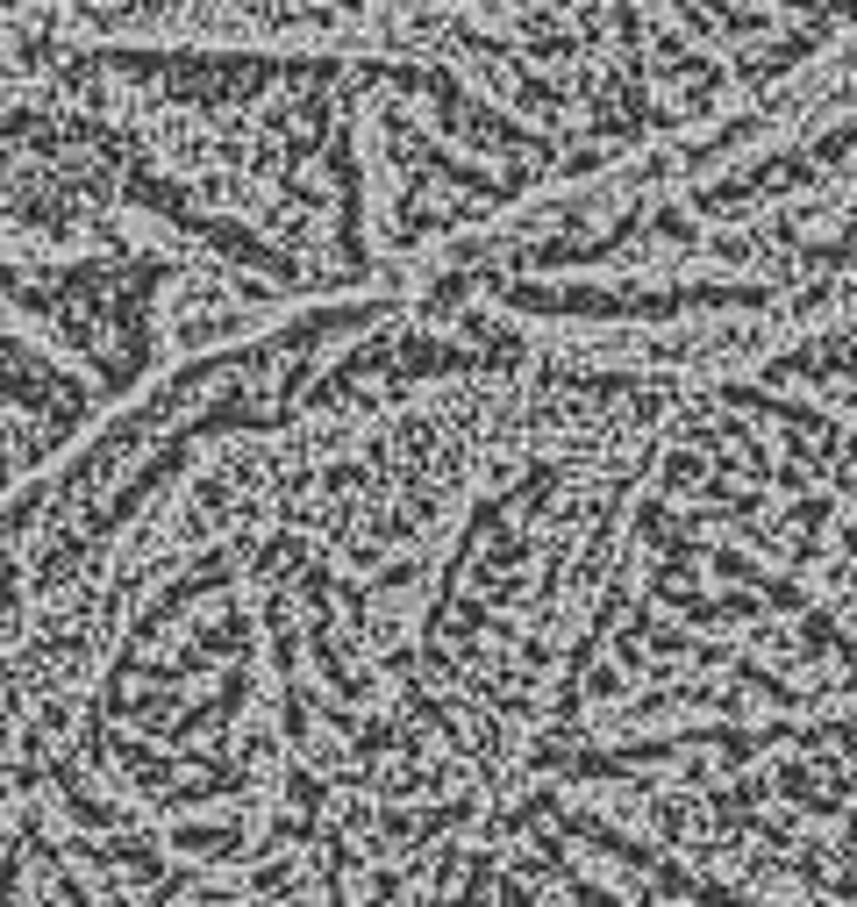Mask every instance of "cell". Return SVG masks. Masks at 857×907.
<instances>
[{
  "mask_svg": "<svg viewBox=\"0 0 857 907\" xmlns=\"http://www.w3.org/2000/svg\"><path fill=\"white\" fill-rule=\"evenodd\" d=\"M193 286L172 258L0 265V501L186 351Z\"/></svg>",
  "mask_w": 857,
  "mask_h": 907,
  "instance_id": "7a4b0ae2",
  "label": "cell"
},
{
  "mask_svg": "<svg viewBox=\"0 0 857 907\" xmlns=\"http://www.w3.org/2000/svg\"><path fill=\"white\" fill-rule=\"evenodd\" d=\"M65 258H172L258 308L150 129L129 43L0 14V265Z\"/></svg>",
  "mask_w": 857,
  "mask_h": 907,
  "instance_id": "6da1fadb",
  "label": "cell"
}]
</instances>
